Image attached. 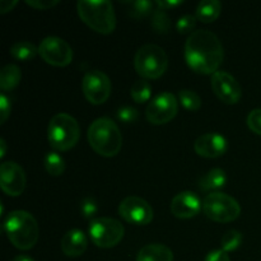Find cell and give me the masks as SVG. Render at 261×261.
<instances>
[{
  "instance_id": "cell-1",
  "label": "cell",
  "mask_w": 261,
  "mask_h": 261,
  "mask_svg": "<svg viewBox=\"0 0 261 261\" xmlns=\"http://www.w3.org/2000/svg\"><path fill=\"white\" fill-rule=\"evenodd\" d=\"M185 59L193 70L214 74L224 59L223 45L212 31L196 30L185 42Z\"/></svg>"
},
{
  "instance_id": "cell-2",
  "label": "cell",
  "mask_w": 261,
  "mask_h": 261,
  "mask_svg": "<svg viewBox=\"0 0 261 261\" xmlns=\"http://www.w3.org/2000/svg\"><path fill=\"white\" fill-rule=\"evenodd\" d=\"M8 240L19 250H30L37 244L40 228L35 217L25 211H13L4 221Z\"/></svg>"
},
{
  "instance_id": "cell-3",
  "label": "cell",
  "mask_w": 261,
  "mask_h": 261,
  "mask_svg": "<svg viewBox=\"0 0 261 261\" xmlns=\"http://www.w3.org/2000/svg\"><path fill=\"white\" fill-rule=\"evenodd\" d=\"M88 143L92 149L103 157H114L121 150L122 134L109 117L96 119L88 127Z\"/></svg>"
},
{
  "instance_id": "cell-4",
  "label": "cell",
  "mask_w": 261,
  "mask_h": 261,
  "mask_svg": "<svg viewBox=\"0 0 261 261\" xmlns=\"http://www.w3.org/2000/svg\"><path fill=\"white\" fill-rule=\"evenodd\" d=\"M76 9L81 19L93 31L102 35L114 32L116 14L110 0H79Z\"/></svg>"
},
{
  "instance_id": "cell-5",
  "label": "cell",
  "mask_w": 261,
  "mask_h": 261,
  "mask_svg": "<svg viewBox=\"0 0 261 261\" xmlns=\"http://www.w3.org/2000/svg\"><path fill=\"white\" fill-rule=\"evenodd\" d=\"M47 138L54 149L65 152L76 145L81 138V127L71 115L60 112L51 117L47 127Z\"/></svg>"
},
{
  "instance_id": "cell-6",
  "label": "cell",
  "mask_w": 261,
  "mask_h": 261,
  "mask_svg": "<svg viewBox=\"0 0 261 261\" xmlns=\"http://www.w3.org/2000/svg\"><path fill=\"white\" fill-rule=\"evenodd\" d=\"M135 70L147 79H157L165 74L168 66V58L161 46L147 43L137 51L134 58Z\"/></svg>"
},
{
  "instance_id": "cell-7",
  "label": "cell",
  "mask_w": 261,
  "mask_h": 261,
  "mask_svg": "<svg viewBox=\"0 0 261 261\" xmlns=\"http://www.w3.org/2000/svg\"><path fill=\"white\" fill-rule=\"evenodd\" d=\"M203 211L209 219L218 223H228L239 218L241 206L239 201L224 193H211L204 198Z\"/></svg>"
},
{
  "instance_id": "cell-8",
  "label": "cell",
  "mask_w": 261,
  "mask_h": 261,
  "mask_svg": "<svg viewBox=\"0 0 261 261\" xmlns=\"http://www.w3.org/2000/svg\"><path fill=\"white\" fill-rule=\"evenodd\" d=\"M89 237L97 247L110 249L124 239L125 228L121 222L110 217L93 218L89 223Z\"/></svg>"
},
{
  "instance_id": "cell-9",
  "label": "cell",
  "mask_w": 261,
  "mask_h": 261,
  "mask_svg": "<svg viewBox=\"0 0 261 261\" xmlns=\"http://www.w3.org/2000/svg\"><path fill=\"white\" fill-rule=\"evenodd\" d=\"M38 54L47 64L54 66H66L73 60V48L65 40L48 36L41 41Z\"/></svg>"
},
{
  "instance_id": "cell-10",
  "label": "cell",
  "mask_w": 261,
  "mask_h": 261,
  "mask_svg": "<svg viewBox=\"0 0 261 261\" xmlns=\"http://www.w3.org/2000/svg\"><path fill=\"white\" fill-rule=\"evenodd\" d=\"M178 110L177 99L171 92H162L153 97L145 109V116L150 124L162 125L170 122Z\"/></svg>"
},
{
  "instance_id": "cell-11",
  "label": "cell",
  "mask_w": 261,
  "mask_h": 261,
  "mask_svg": "<svg viewBox=\"0 0 261 261\" xmlns=\"http://www.w3.org/2000/svg\"><path fill=\"white\" fill-rule=\"evenodd\" d=\"M111 81L109 75L101 70H91L84 74L82 81V89L91 103L102 105L111 94Z\"/></svg>"
},
{
  "instance_id": "cell-12",
  "label": "cell",
  "mask_w": 261,
  "mask_h": 261,
  "mask_svg": "<svg viewBox=\"0 0 261 261\" xmlns=\"http://www.w3.org/2000/svg\"><path fill=\"white\" fill-rule=\"evenodd\" d=\"M119 214L126 222L137 226L149 224L153 219V209L147 200L139 196H127L120 203Z\"/></svg>"
},
{
  "instance_id": "cell-13",
  "label": "cell",
  "mask_w": 261,
  "mask_h": 261,
  "mask_svg": "<svg viewBox=\"0 0 261 261\" xmlns=\"http://www.w3.org/2000/svg\"><path fill=\"white\" fill-rule=\"evenodd\" d=\"M212 88H213L214 94L224 103L234 105L242 97L241 86L228 71H216L212 75Z\"/></svg>"
},
{
  "instance_id": "cell-14",
  "label": "cell",
  "mask_w": 261,
  "mask_h": 261,
  "mask_svg": "<svg viewBox=\"0 0 261 261\" xmlns=\"http://www.w3.org/2000/svg\"><path fill=\"white\" fill-rule=\"evenodd\" d=\"M25 173L18 163L13 161L3 162L0 166V186L9 196H19L25 189Z\"/></svg>"
},
{
  "instance_id": "cell-15",
  "label": "cell",
  "mask_w": 261,
  "mask_h": 261,
  "mask_svg": "<svg viewBox=\"0 0 261 261\" xmlns=\"http://www.w3.org/2000/svg\"><path fill=\"white\" fill-rule=\"evenodd\" d=\"M194 149L201 157H221L227 150V139L218 133H206L195 140Z\"/></svg>"
},
{
  "instance_id": "cell-16",
  "label": "cell",
  "mask_w": 261,
  "mask_h": 261,
  "mask_svg": "<svg viewBox=\"0 0 261 261\" xmlns=\"http://www.w3.org/2000/svg\"><path fill=\"white\" fill-rule=\"evenodd\" d=\"M203 208L200 199L191 191L178 193L171 201V212L175 217L181 219H189L199 214Z\"/></svg>"
},
{
  "instance_id": "cell-17",
  "label": "cell",
  "mask_w": 261,
  "mask_h": 261,
  "mask_svg": "<svg viewBox=\"0 0 261 261\" xmlns=\"http://www.w3.org/2000/svg\"><path fill=\"white\" fill-rule=\"evenodd\" d=\"M61 251L69 257H78L84 254L88 246V240L81 229H70L63 236L60 241Z\"/></svg>"
},
{
  "instance_id": "cell-18",
  "label": "cell",
  "mask_w": 261,
  "mask_h": 261,
  "mask_svg": "<svg viewBox=\"0 0 261 261\" xmlns=\"http://www.w3.org/2000/svg\"><path fill=\"white\" fill-rule=\"evenodd\" d=\"M137 261H173V252L166 245L149 244L139 250Z\"/></svg>"
},
{
  "instance_id": "cell-19",
  "label": "cell",
  "mask_w": 261,
  "mask_h": 261,
  "mask_svg": "<svg viewBox=\"0 0 261 261\" xmlns=\"http://www.w3.org/2000/svg\"><path fill=\"white\" fill-rule=\"evenodd\" d=\"M222 12V4L218 0H203L196 7V18L204 23L214 22Z\"/></svg>"
},
{
  "instance_id": "cell-20",
  "label": "cell",
  "mask_w": 261,
  "mask_h": 261,
  "mask_svg": "<svg viewBox=\"0 0 261 261\" xmlns=\"http://www.w3.org/2000/svg\"><path fill=\"white\" fill-rule=\"evenodd\" d=\"M22 78V71L19 66L14 64H8L0 71V88L3 91H10L18 86Z\"/></svg>"
},
{
  "instance_id": "cell-21",
  "label": "cell",
  "mask_w": 261,
  "mask_h": 261,
  "mask_svg": "<svg viewBox=\"0 0 261 261\" xmlns=\"http://www.w3.org/2000/svg\"><path fill=\"white\" fill-rule=\"evenodd\" d=\"M227 176L222 168H212L200 180L201 190H216L226 185Z\"/></svg>"
},
{
  "instance_id": "cell-22",
  "label": "cell",
  "mask_w": 261,
  "mask_h": 261,
  "mask_svg": "<svg viewBox=\"0 0 261 261\" xmlns=\"http://www.w3.org/2000/svg\"><path fill=\"white\" fill-rule=\"evenodd\" d=\"M10 54L17 60L27 61L37 55L38 47H36L32 42H28V41H18L10 47Z\"/></svg>"
},
{
  "instance_id": "cell-23",
  "label": "cell",
  "mask_w": 261,
  "mask_h": 261,
  "mask_svg": "<svg viewBox=\"0 0 261 261\" xmlns=\"http://www.w3.org/2000/svg\"><path fill=\"white\" fill-rule=\"evenodd\" d=\"M130 94L137 103H144V102L149 101L150 96H152V86L145 79H139L132 86Z\"/></svg>"
},
{
  "instance_id": "cell-24",
  "label": "cell",
  "mask_w": 261,
  "mask_h": 261,
  "mask_svg": "<svg viewBox=\"0 0 261 261\" xmlns=\"http://www.w3.org/2000/svg\"><path fill=\"white\" fill-rule=\"evenodd\" d=\"M45 168L50 175L60 176L65 171V161L58 153L48 152L45 155Z\"/></svg>"
},
{
  "instance_id": "cell-25",
  "label": "cell",
  "mask_w": 261,
  "mask_h": 261,
  "mask_svg": "<svg viewBox=\"0 0 261 261\" xmlns=\"http://www.w3.org/2000/svg\"><path fill=\"white\" fill-rule=\"evenodd\" d=\"M126 4L129 5L130 15L135 19H142L153 12L155 3L149 0H137V2H126Z\"/></svg>"
},
{
  "instance_id": "cell-26",
  "label": "cell",
  "mask_w": 261,
  "mask_h": 261,
  "mask_svg": "<svg viewBox=\"0 0 261 261\" xmlns=\"http://www.w3.org/2000/svg\"><path fill=\"white\" fill-rule=\"evenodd\" d=\"M178 99L182 107H185L189 111H198L201 107V98L199 94L190 89H182L178 92Z\"/></svg>"
},
{
  "instance_id": "cell-27",
  "label": "cell",
  "mask_w": 261,
  "mask_h": 261,
  "mask_svg": "<svg viewBox=\"0 0 261 261\" xmlns=\"http://www.w3.org/2000/svg\"><path fill=\"white\" fill-rule=\"evenodd\" d=\"M241 242H242L241 232L237 231V229H229V231L226 232V233L223 234V237H222V241H221L222 250L226 252L234 251V250L239 249Z\"/></svg>"
},
{
  "instance_id": "cell-28",
  "label": "cell",
  "mask_w": 261,
  "mask_h": 261,
  "mask_svg": "<svg viewBox=\"0 0 261 261\" xmlns=\"http://www.w3.org/2000/svg\"><path fill=\"white\" fill-rule=\"evenodd\" d=\"M152 25L158 33H167L171 28V20L167 12L163 9H155L153 12Z\"/></svg>"
},
{
  "instance_id": "cell-29",
  "label": "cell",
  "mask_w": 261,
  "mask_h": 261,
  "mask_svg": "<svg viewBox=\"0 0 261 261\" xmlns=\"http://www.w3.org/2000/svg\"><path fill=\"white\" fill-rule=\"evenodd\" d=\"M81 212L86 218H93L98 212V205L97 201L91 196H87L81 201Z\"/></svg>"
},
{
  "instance_id": "cell-30",
  "label": "cell",
  "mask_w": 261,
  "mask_h": 261,
  "mask_svg": "<svg viewBox=\"0 0 261 261\" xmlns=\"http://www.w3.org/2000/svg\"><path fill=\"white\" fill-rule=\"evenodd\" d=\"M196 15L193 14H186L184 17H181L180 19L176 23V30L180 33H188L190 31H193V28L195 27L196 24Z\"/></svg>"
},
{
  "instance_id": "cell-31",
  "label": "cell",
  "mask_w": 261,
  "mask_h": 261,
  "mask_svg": "<svg viewBox=\"0 0 261 261\" xmlns=\"http://www.w3.org/2000/svg\"><path fill=\"white\" fill-rule=\"evenodd\" d=\"M117 117H119L120 121L130 124V122L137 121L138 111H137V109H134V107H130V106L120 107V109L117 110Z\"/></svg>"
},
{
  "instance_id": "cell-32",
  "label": "cell",
  "mask_w": 261,
  "mask_h": 261,
  "mask_svg": "<svg viewBox=\"0 0 261 261\" xmlns=\"http://www.w3.org/2000/svg\"><path fill=\"white\" fill-rule=\"evenodd\" d=\"M247 125L256 134L261 135V109H255L247 116Z\"/></svg>"
},
{
  "instance_id": "cell-33",
  "label": "cell",
  "mask_w": 261,
  "mask_h": 261,
  "mask_svg": "<svg viewBox=\"0 0 261 261\" xmlns=\"http://www.w3.org/2000/svg\"><path fill=\"white\" fill-rule=\"evenodd\" d=\"M10 110H12L10 99L5 96V93H2L0 94V121H2V124H4L8 120L10 115Z\"/></svg>"
},
{
  "instance_id": "cell-34",
  "label": "cell",
  "mask_w": 261,
  "mask_h": 261,
  "mask_svg": "<svg viewBox=\"0 0 261 261\" xmlns=\"http://www.w3.org/2000/svg\"><path fill=\"white\" fill-rule=\"evenodd\" d=\"M25 4L30 7L35 8V9H50V8L55 7L59 4V0H25Z\"/></svg>"
},
{
  "instance_id": "cell-35",
  "label": "cell",
  "mask_w": 261,
  "mask_h": 261,
  "mask_svg": "<svg viewBox=\"0 0 261 261\" xmlns=\"http://www.w3.org/2000/svg\"><path fill=\"white\" fill-rule=\"evenodd\" d=\"M204 261H231L229 256L223 250H213L205 256Z\"/></svg>"
},
{
  "instance_id": "cell-36",
  "label": "cell",
  "mask_w": 261,
  "mask_h": 261,
  "mask_svg": "<svg viewBox=\"0 0 261 261\" xmlns=\"http://www.w3.org/2000/svg\"><path fill=\"white\" fill-rule=\"evenodd\" d=\"M182 3L184 2H181V0H158V2H155V5H157L160 9L167 10L171 9V8L178 7V5H181Z\"/></svg>"
},
{
  "instance_id": "cell-37",
  "label": "cell",
  "mask_w": 261,
  "mask_h": 261,
  "mask_svg": "<svg viewBox=\"0 0 261 261\" xmlns=\"http://www.w3.org/2000/svg\"><path fill=\"white\" fill-rule=\"evenodd\" d=\"M18 4L17 0H2L0 2V13H7Z\"/></svg>"
},
{
  "instance_id": "cell-38",
  "label": "cell",
  "mask_w": 261,
  "mask_h": 261,
  "mask_svg": "<svg viewBox=\"0 0 261 261\" xmlns=\"http://www.w3.org/2000/svg\"><path fill=\"white\" fill-rule=\"evenodd\" d=\"M0 147H2V149H0V158H4L5 153H7V142L4 139H0Z\"/></svg>"
},
{
  "instance_id": "cell-39",
  "label": "cell",
  "mask_w": 261,
  "mask_h": 261,
  "mask_svg": "<svg viewBox=\"0 0 261 261\" xmlns=\"http://www.w3.org/2000/svg\"><path fill=\"white\" fill-rule=\"evenodd\" d=\"M12 261H36V260L32 259V257L27 256V255H18V256H15Z\"/></svg>"
}]
</instances>
